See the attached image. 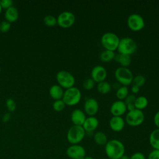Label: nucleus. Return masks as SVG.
<instances>
[{"label":"nucleus","instance_id":"7c9ffc66","mask_svg":"<svg viewBox=\"0 0 159 159\" xmlns=\"http://www.w3.org/2000/svg\"><path fill=\"white\" fill-rule=\"evenodd\" d=\"M94 84H95L94 81L91 78H89L86 79L83 81V87L84 89L86 90H91L94 88Z\"/></svg>","mask_w":159,"mask_h":159},{"label":"nucleus","instance_id":"0eeeda50","mask_svg":"<svg viewBox=\"0 0 159 159\" xmlns=\"http://www.w3.org/2000/svg\"><path fill=\"white\" fill-rule=\"evenodd\" d=\"M144 119L145 116L143 111L135 108L128 111L125 116V121L130 126L137 127L143 123Z\"/></svg>","mask_w":159,"mask_h":159},{"label":"nucleus","instance_id":"bb28decb","mask_svg":"<svg viewBox=\"0 0 159 159\" xmlns=\"http://www.w3.org/2000/svg\"><path fill=\"white\" fill-rule=\"evenodd\" d=\"M116 96L119 100L125 99L129 94V89L126 86H122L119 87L116 91Z\"/></svg>","mask_w":159,"mask_h":159},{"label":"nucleus","instance_id":"473e14b6","mask_svg":"<svg viewBox=\"0 0 159 159\" xmlns=\"http://www.w3.org/2000/svg\"><path fill=\"white\" fill-rule=\"evenodd\" d=\"M6 106L10 112H13L16 109V104L15 101L12 98H8L6 101Z\"/></svg>","mask_w":159,"mask_h":159},{"label":"nucleus","instance_id":"1a4fd4ad","mask_svg":"<svg viewBox=\"0 0 159 159\" xmlns=\"http://www.w3.org/2000/svg\"><path fill=\"white\" fill-rule=\"evenodd\" d=\"M127 23L129 29L133 31H139L143 29L145 25L142 16L137 13L130 14L127 18Z\"/></svg>","mask_w":159,"mask_h":159},{"label":"nucleus","instance_id":"aec40b11","mask_svg":"<svg viewBox=\"0 0 159 159\" xmlns=\"http://www.w3.org/2000/svg\"><path fill=\"white\" fill-rule=\"evenodd\" d=\"M117 62L121 65L120 66L127 67L129 66L132 61L131 56L129 55L122 54V53H117L115 55L114 58Z\"/></svg>","mask_w":159,"mask_h":159},{"label":"nucleus","instance_id":"f8f14e48","mask_svg":"<svg viewBox=\"0 0 159 159\" xmlns=\"http://www.w3.org/2000/svg\"><path fill=\"white\" fill-rule=\"evenodd\" d=\"M91 76L94 82L99 83L105 80L107 76V71L103 66L96 65L91 70Z\"/></svg>","mask_w":159,"mask_h":159},{"label":"nucleus","instance_id":"6ab92c4d","mask_svg":"<svg viewBox=\"0 0 159 159\" xmlns=\"http://www.w3.org/2000/svg\"><path fill=\"white\" fill-rule=\"evenodd\" d=\"M4 17L6 20L9 22H14L16 21L19 17L18 10L15 7L12 6L6 9Z\"/></svg>","mask_w":159,"mask_h":159},{"label":"nucleus","instance_id":"a211bd4d","mask_svg":"<svg viewBox=\"0 0 159 159\" xmlns=\"http://www.w3.org/2000/svg\"><path fill=\"white\" fill-rule=\"evenodd\" d=\"M63 93L64 91L63 88L59 84H53L49 89V94L50 97L55 100L61 99Z\"/></svg>","mask_w":159,"mask_h":159},{"label":"nucleus","instance_id":"f03ea898","mask_svg":"<svg viewBox=\"0 0 159 159\" xmlns=\"http://www.w3.org/2000/svg\"><path fill=\"white\" fill-rule=\"evenodd\" d=\"M86 135V131L81 125H72L68 130L66 134L67 140L71 145L80 143Z\"/></svg>","mask_w":159,"mask_h":159},{"label":"nucleus","instance_id":"72a5a7b5","mask_svg":"<svg viewBox=\"0 0 159 159\" xmlns=\"http://www.w3.org/2000/svg\"><path fill=\"white\" fill-rule=\"evenodd\" d=\"M0 4L2 9H7L12 6L13 2L12 0H1L0 1Z\"/></svg>","mask_w":159,"mask_h":159},{"label":"nucleus","instance_id":"9b49d317","mask_svg":"<svg viewBox=\"0 0 159 159\" xmlns=\"http://www.w3.org/2000/svg\"><path fill=\"white\" fill-rule=\"evenodd\" d=\"M66 153L71 159H83L86 156L85 148L79 144L71 145L67 148Z\"/></svg>","mask_w":159,"mask_h":159},{"label":"nucleus","instance_id":"2f4dec72","mask_svg":"<svg viewBox=\"0 0 159 159\" xmlns=\"http://www.w3.org/2000/svg\"><path fill=\"white\" fill-rule=\"evenodd\" d=\"M11 29V23L7 20H3L0 22V32L6 33Z\"/></svg>","mask_w":159,"mask_h":159},{"label":"nucleus","instance_id":"cd10ccee","mask_svg":"<svg viewBox=\"0 0 159 159\" xmlns=\"http://www.w3.org/2000/svg\"><path fill=\"white\" fill-rule=\"evenodd\" d=\"M43 22L48 27H53L57 24V19L53 15H47L43 18Z\"/></svg>","mask_w":159,"mask_h":159},{"label":"nucleus","instance_id":"5701e85b","mask_svg":"<svg viewBox=\"0 0 159 159\" xmlns=\"http://www.w3.org/2000/svg\"><path fill=\"white\" fill-rule=\"evenodd\" d=\"M116 54L114 51L104 50L102 51L99 55V58L102 61L109 62L114 58Z\"/></svg>","mask_w":159,"mask_h":159},{"label":"nucleus","instance_id":"ea45409f","mask_svg":"<svg viewBox=\"0 0 159 159\" xmlns=\"http://www.w3.org/2000/svg\"><path fill=\"white\" fill-rule=\"evenodd\" d=\"M119 159H130V157L124 154V155H122Z\"/></svg>","mask_w":159,"mask_h":159},{"label":"nucleus","instance_id":"39448f33","mask_svg":"<svg viewBox=\"0 0 159 159\" xmlns=\"http://www.w3.org/2000/svg\"><path fill=\"white\" fill-rule=\"evenodd\" d=\"M137 48L136 42L130 37H123L120 39L117 50L119 53L131 55Z\"/></svg>","mask_w":159,"mask_h":159},{"label":"nucleus","instance_id":"37998d69","mask_svg":"<svg viewBox=\"0 0 159 159\" xmlns=\"http://www.w3.org/2000/svg\"><path fill=\"white\" fill-rule=\"evenodd\" d=\"M102 159H109V158H102Z\"/></svg>","mask_w":159,"mask_h":159},{"label":"nucleus","instance_id":"58836bf2","mask_svg":"<svg viewBox=\"0 0 159 159\" xmlns=\"http://www.w3.org/2000/svg\"><path fill=\"white\" fill-rule=\"evenodd\" d=\"M139 90H140V87H139L136 85L132 84V86L131 87V91L133 93H139Z\"/></svg>","mask_w":159,"mask_h":159},{"label":"nucleus","instance_id":"393cba45","mask_svg":"<svg viewBox=\"0 0 159 159\" xmlns=\"http://www.w3.org/2000/svg\"><path fill=\"white\" fill-rule=\"evenodd\" d=\"M97 89L100 93L103 94H107L111 91V85L108 81H106L104 80L103 81L98 83L97 86Z\"/></svg>","mask_w":159,"mask_h":159},{"label":"nucleus","instance_id":"412c9836","mask_svg":"<svg viewBox=\"0 0 159 159\" xmlns=\"http://www.w3.org/2000/svg\"><path fill=\"white\" fill-rule=\"evenodd\" d=\"M149 143L153 149L159 150V129L152 131L149 135Z\"/></svg>","mask_w":159,"mask_h":159},{"label":"nucleus","instance_id":"c756f323","mask_svg":"<svg viewBox=\"0 0 159 159\" xmlns=\"http://www.w3.org/2000/svg\"><path fill=\"white\" fill-rule=\"evenodd\" d=\"M66 104L64 102V101L61 99H58V100H55V101L53 103L52 107L53 109L57 112L61 111L64 109Z\"/></svg>","mask_w":159,"mask_h":159},{"label":"nucleus","instance_id":"c85d7f7f","mask_svg":"<svg viewBox=\"0 0 159 159\" xmlns=\"http://www.w3.org/2000/svg\"><path fill=\"white\" fill-rule=\"evenodd\" d=\"M145 81H146V79L143 75H138L134 77L132 83H133V84L136 85L139 87H141L145 83Z\"/></svg>","mask_w":159,"mask_h":159},{"label":"nucleus","instance_id":"6e6552de","mask_svg":"<svg viewBox=\"0 0 159 159\" xmlns=\"http://www.w3.org/2000/svg\"><path fill=\"white\" fill-rule=\"evenodd\" d=\"M56 79L58 84L66 89L74 86L75 83V78L73 75L65 70L59 71L56 75Z\"/></svg>","mask_w":159,"mask_h":159},{"label":"nucleus","instance_id":"f3484780","mask_svg":"<svg viewBox=\"0 0 159 159\" xmlns=\"http://www.w3.org/2000/svg\"><path fill=\"white\" fill-rule=\"evenodd\" d=\"M99 125V120L94 116H89L86 118L83 127L86 132H91L95 130Z\"/></svg>","mask_w":159,"mask_h":159},{"label":"nucleus","instance_id":"9d476101","mask_svg":"<svg viewBox=\"0 0 159 159\" xmlns=\"http://www.w3.org/2000/svg\"><path fill=\"white\" fill-rule=\"evenodd\" d=\"M57 24L62 28H68L72 26L75 22V14L68 11L61 12L57 17Z\"/></svg>","mask_w":159,"mask_h":159},{"label":"nucleus","instance_id":"423d86ee","mask_svg":"<svg viewBox=\"0 0 159 159\" xmlns=\"http://www.w3.org/2000/svg\"><path fill=\"white\" fill-rule=\"evenodd\" d=\"M116 79L123 86H128L132 83L134 76L132 71L127 67L119 66L114 71Z\"/></svg>","mask_w":159,"mask_h":159},{"label":"nucleus","instance_id":"2eb2a0df","mask_svg":"<svg viewBox=\"0 0 159 159\" xmlns=\"http://www.w3.org/2000/svg\"><path fill=\"white\" fill-rule=\"evenodd\" d=\"M110 128L114 132H120L125 126V120L121 116H112L109 122Z\"/></svg>","mask_w":159,"mask_h":159},{"label":"nucleus","instance_id":"4c0bfd02","mask_svg":"<svg viewBox=\"0 0 159 159\" xmlns=\"http://www.w3.org/2000/svg\"><path fill=\"white\" fill-rule=\"evenodd\" d=\"M11 119V114L9 113H6L3 115L2 120L4 122H8Z\"/></svg>","mask_w":159,"mask_h":159},{"label":"nucleus","instance_id":"f704fd0d","mask_svg":"<svg viewBox=\"0 0 159 159\" xmlns=\"http://www.w3.org/2000/svg\"><path fill=\"white\" fill-rule=\"evenodd\" d=\"M147 159H159V150L153 149L148 153Z\"/></svg>","mask_w":159,"mask_h":159},{"label":"nucleus","instance_id":"a19ab883","mask_svg":"<svg viewBox=\"0 0 159 159\" xmlns=\"http://www.w3.org/2000/svg\"><path fill=\"white\" fill-rule=\"evenodd\" d=\"M83 159H94L93 157H91V156H86Z\"/></svg>","mask_w":159,"mask_h":159},{"label":"nucleus","instance_id":"4be33fe9","mask_svg":"<svg viewBox=\"0 0 159 159\" xmlns=\"http://www.w3.org/2000/svg\"><path fill=\"white\" fill-rule=\"evenodd\" d=\"M94 142L98 145H105L107 142V137L106 134L101 131L96 132L93 136Z\"/></svg>","mask_w":159,"mask_h":159},{"label":"nucleus","instance_id":"c03bdc74","mask_svg":"<svg viewBox=\"0 0 159 159\" xmlns=\"http://www.w3.org/2000/svg\"><path fill=\"white\" fill-rule=\"evenodd\" d=\"M0 72H1V67H0Z\"/></svg>","mask_w":159,"mask_h":159},{"label":"nucleus","instance_id":"20e7f679","mask_svg":"<svg viewBox=\"0 0 159 159\" xmlns=\"http://www.w3.org/2000/svg\"><path fill=\"white\" fill-rule=\"evenodd\" d=\"M119 40L120 39L118 35L111 32L104 33L101 39V44L105 50H109L114 52L117 48Z\"/></svg>","mask_w":159,"mask_h":159},{"label":"nucleus","instance_id":"c9c22d12","mask_svg":"<svg viewBox=\"0 0 159 159\" xmlns=\"http://www.w3.org/2000/svg\"><path fill=\"white\" fill-rule=\"evenodd\" d=\"M130 159H146V157L143 153L136 152L130 156Z\"/></svg>","mask_w":159,"mask_h":159},{"label":"nucleus","instance_id":"7ed1b4c3","mask_svg":"<svg viewBox=\"0 0 159 159\" xmlns=\"http://www.w3.org/2000/svg\"><path fill=\"white\" fill-rule=\"evenodd\" d=\"M81 93L80 90L75 86L66 89L64 91L62 100L66 105L75 106L81 100Z\"/></svg>","mask_w":159,"mask_h":159},{"label":"nucleus","instance_id":"e433bc0d","mask_svg":"<svg viewBox=\"0 0 159 159\" xmlns=\"http://www.w3.org/2000/svg\"><path fill=\"white\" fill-rule=\"evenodd\" d=\"M153 122L157 129H159V111L155 113L153 117Z\"/></svg>","mask_w":159,"mask_h":159},{"label":"nucleus","instance_id":"79ce46f5","mask_svg":"<svg viewBox=\"0 0 159 159\" xmlns=\"http://www.w3.org/2000/svg\"><path fill=\"white\" fill-rule=\"evenodd\" d=\"M1 12H2V7H1V4H0V14H1Z\"/></svg>","mask_w":159,"mask_h":159},{"label":"nucleus","instance_id":"a878e982","mask_svg":"<svg viewBox=\"0 0 159 159\" xmlns=\"http://www.w3.org/2000/svg\"><path fill=\"white\" fill-rule=\"evenodd\" d=\"M136 99V96L133 94H129L128 96L125 98L124 102L127 106V109L129 111H131L135 109V101Z\"/></svg>","mask_w":159,"mask_h":159},{"label":"nucleus","instance_id":"4468645a","mask_svg":"<svg viewBox=\"0 0 159 159\" xmlns=\"http://www.w3.org/2000/svg\"><path fill=\"white\" fill-rule=\"evenodd\" d=\"M127 110L126 104L122 100H117L114 101L110 107V112L113 116H121Z\"/></svg>","mask_w":159,"mask_h":159},{"label":"nucleus","instance_id":"f257e3e1","mask_svg":"<svg viewBox=\"0 0 159 159\" xmlns=\"http://www.w3.org/2000/svg\"><path fill=\"white\" fill-rule=\"evenodd\" d=\"M104 151L107 158L119 159L125 154V146L120 140L112 139L104 145Z\"/></svg>","mask_w":159,"mask_h":159},{"label":"nucleus","instance_id":"dca6fc26","mask_svg":"<svg viewBox=\"0 0 159 159\" xmlns=\"http://www.w3.org/2000/svg\"><path fill=\"white\" fill-rule=\"evenodd\" d=\"M86 117L85 113L80 109H74L71 114V120L74 125H83Z\"/></svg>","mask_w":159,"mask_h":159},{"label":"nucleus","instance_id":"b1692460","mask_svg":"<svg viewBox=\"0 0 159 159\" xmlns=\"http://www.w3.org/2000/svg\"><path fill=\"white\" fill-rule=\"evenodd\" d=\"M147 105H148V99L145 96H140L136 98V99L134 103L135 108L142 110L145 108L147 106Z\"/></svg>","mask_w":159,"mask_h":159},{"label":"nucleus","instance_id":"ddd939ff","mask_svg":"<svg viewBox=\"0 0 159 159\" xmlns=\"http://www.w3.org/2000/svg\"><path fill=\"white\" fill-rule=\"evenodd\" d=\"M84 109L89 116H94L99 109L98 101L94 98H87L84 103Z\"/></svg>","mask_w":159,"mask_h":159}]
</instances>
